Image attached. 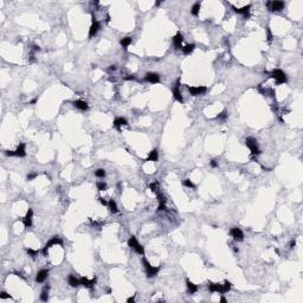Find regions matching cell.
<instances>
[{
	"label": "cell",
	"mask_w": 303,
	"mask_h": 303,
	"mask_svg": "<svg viewBox=\"0 0 303 303\" xmlns=\"http://www.w3.org/2000/svg\"><path fill=\"white\" fill-rule=\"evenodd\" d=\"M142 263H143V265H144V268H146V273H147V277H154V276H156L159 273V271H160V268L159 267H152L150 264H149V262L146 259V258H143L142 259Z\"/></svg>",
	"instance_id": "6da1fadb"
},
{
	"label": "cell",
	"mask_w": 303,
	"mask_h": 303,
	"mask_svg": "<svg viewBox=\"0 0 303 303\" xmlns=\"http://www.w3.org/2000/svg\"><path fill=\"white\" fill-rule=\"evenodd\" d=\"M271 77H272V78H275L277 84H283V83H285V82H287V75H285L284 72H283L282 70H279V69L273 70V71L271 72Z\"/></svg>",
	"instance_id": "7a4b0ae2"
},
{
	"label": "cell",
	"mask_w": 303,
	"mask_h": 303,
	"mask_svg": "<svg viewBox=\"0 0 303 303\" xmlns=\"http://www.w3.org/2000/svg\"><path fill=\"white\" fill-rule=\"evenodd\" d=\"M245 143H246L248 147L250 148L252 155H258V154H260V150H259L258 146H257V141L253 139V138H248L245 140Z\"/></svg>",
	"instance_id": "3957f363"
},
{
	"label": "cell",
	"mask_w": 303,
	"mask_h": 303,
	"mask_svg": "<svg viewBox=\"0 0 303 303\" xmlns=\"http://www.w3.org/2000/svg\"><path fill=\"white\" fill-rule=\"evenodd\" d=\"M267 6L269 8V11H272V12H279L283 9V7H284V3L283 1H277V0H275V1H268L267 3Z\"/></svg>",
	"instance_id": "277c9868"
},
{
	"label": "cell",
	"mask_w": 303,
	"mask_h": 303,
	"mask_svg": "<svg viewBox=\"0 0 303 303\" xmlns=\"http://www.w3.org/2000/svg\"><path fill=\"white\" fill-rule=\"evenodd\" d=\"M57 244H59V245H62L63 244V240L61 238H58V237H53L52 239H50L46 244H45V246L43 249V253H44V256H47V250L50 249L52 245H57Z\"/></svg>",
	"instance_id": "5b68a950"
},
{
	"label": "cell",
	"mask_w": 303,
	"mask_h": 303,
	"mask_svg": "<svg viewBox=\"0 0 303 303\" xmlns=\"http://www.w3.org/2000/svg\"><path fill=\"white\" fill-rule=\"evenodd\" d=\"M188 91L192 96H199V95H204L205 92L207 91V88L200 85V86H188Z\"/></svg>",
	"instance_id": "8992f818"
},
{
	"label": "cell",
	"mask_w": 303,
	"mask_h": 303,
	"mask_svg": "<svg viewBox=\"0 0 303 303\" xmlns=\"http://www.w3.org/2000/svg\"><path fill=\"white\" fill-rule=\"evenodd\" d=\"M230 234L231 237L234 239V240H238V242H242L244 239V233L243 231L239 229V227H232L230 230Z\"/></svg>",
	"instance_id": "52a82bcc"
},
{
	"label": "cell",
	"mask_w": 303,
	"mask_h": 303,
	"mask_svg": "<svg viewBox=\"0 0 303 303\" xmlns=\"http://www.w3.org/2000/svg\"><path fill=\"white\" fill-rule=\"evenodd\" d=\"M179 86H180V80L177 81V84H175L174 89H173V96H174V99L177 100L178 102L184 103V99H182V95H181V92H180Z\"/></svg>",
	"instance_id": "ba28073f"
},
{
	"label": "cell",
	"mask_w": 303,
	"mask_h": 303,
	"mask_svg": "<svg viewBox=\"0 0 303 303\" xmlns=\"http://www.w3.org/2000/svg\"><path fill=\"white\" fill-rule=\"evenodd\" d=\"M144 81L148 83H159L160 82V76L156 72H148L144 77Z\"/></svg>",
	"instance_id": "9c48e42d"
},
{
	"label": "cell",
	"mask_w": 303,
	"mask_h": 303,
	"mask_svg": "<svg viewBox=\"0 0 303 303\" xmlns=\"http://www.w3.org/2000/svg\"><path fill=\"white\" fill-rule=\"evenodd\" d=\"M32 216H33V211L31 209H28L26 216L24 217V220H23L25 227H31V225H32Z\"/></svg>",
	"instance_id": "30bf717a"
},
{
	"label": "cell",
	"mask_w": 303,
	"mask_h": 303,
	"mask_svg": "<svg viewBox=\"0 0 303 303\" xmlns=\"http://www.w3.org/2000/svg\"><path fill=\"white\" fill-rule=\"evenodd\" d=\"M80 281H81V284H82L83 287L88 288V289H91V288H92V287L96 284V277H95V278H92L91 281H89V279H88L86 277H82Z\"/></svg>",
	"instance_id": "8fae6325"
},
{
	"label": "cell",
	"mask_w": 303,
	"mask_h": 303,
	"mask_svg": "<svg viewBox=\"0 0 303 303\" xmlns=\"http://www.w3.org/2000/svg\"><path fill=\"white\" fill-rule=\"evenodd\" d=\"M100 27H101V25H100L99 22H97V20H96V22H92V24H91V26H90V30H89V38L94 37L97 32H99Z\"/></svg>",
	"instance_id": "7c38bea8"
},
{
	"label": "cell",
	"mask_w": 303,
	"mask_h": 303,
	"mask_svg": "<svg viewBox=\"0 0 303 303\" xmlns=\"http://www.w3.org/2000/svg\"><path fill=\"white\" fill-rule=\"evenodd\" d=\"M232 8H233V11L236 12V13H238V14H244L245 17H249V9L251 8V5H246V6H244V7H242V8H237V7H234V6H232Z\"/></svg>",
	"instance_id": "4fadbf2b"
},
{
	"label": "cell",
	"mask_w": 303,
	"mask_h": 303,
	"mask_svg": "<svg viewBox=\"0 0 303 303\" xmlns=\"http://www.w3.org/2000/svg\"><path fill=\"white\" fill-rule=\"evenodd\" d=\"M47 275H49V270H40L39 271L38 273H37V276H36V281L38 282V283H43L45 279H46V277H47Z\"/></svg>",
	"instance_id": "5bb4252c"
},
{
	"label": "cell",
	"mask_w": 303,
	"mask_h": 303,
	"mask_svg": "<svg viewBox=\"0 0 303 303\" xmlns=\"http://www.w3.org/2000/svg\"><path fill=\"white\" fill-rule=\"evenodd\" d=\"M182 40H184L182 34H181L180 32H178L177 34L174 36V38H173V44H174L175 49H180V47H181V43H182Z\"/></svg>",
	"instance_id": "9a60e30c"
},
{
	"label": "cell",
	"mask_w": 303,
	"mask_h": 303,
	"mask_svg": "<svg viewBox=\"0 0 303 303\" xmlns=\"http://www.w3.org/2000/svg\"><path fill=\"white\" fill-rule=\"evenodd\" d=\"M127 124H128V121H127L126 119H123V117H117V119L114 120V127L117 128L119 130H120L121 126H127Z\"/></svg>",
	"instance_id": "2e32d148"
},
{
	"label": "cell",
	"mask_w": 303,
	"mask_h": 303,
	"mask_svg": "<svg viewBox=\"0 0 303 303\" xmlns=\"http://www.w3.org/2000/svg\"><path fill=\"white\" fill-rule=\"evenodd\" d=\"M16 153V156H18V158H24V156L26 155V152H25V143H20L18 146V148L17 150H14Z\"/></svg>",
	"instance_id": "e0dca14e"
},
{
	"label": "cell",
	"mask_w": 303,
	"mask_h": 303,
	"mask_svg": "<svg viewBox=\"0 0 303 303\" xmlns=\"http://www.w3.org/2000/svg\"><path fill=\"white\" fill-rule=\"evenodd\" d=\"M74 107H76V108H77V109H80V110H88V108H89L88 103L84 102V101H81V100L75 101V102H74Z\"/></svg>",
	"instance_id": "ac0fdd59"
},
{
	"label": "cell",
	"mask_w": 303,
	"mask_h": 303,
	"mask_svg": "<svg viewBox=\"0 0 303 303\" xmlns=\"http://www.w3.org/2000/svg\"><path fill=\"white\" fill-rule=\"evenodd\" d=\"M67 283H69L70 284V287H72V288H76V287H78L81 284V281L78 279V278H76V276H74V275H70L69 277H67Z\"/></svg>",
	"instance_id": "d6986e66"
},
{
	"label": "cell",
	"mask_w": 303,
	"mask_h": 303,
	"mask_svg": "<svg viewBox=\"0 0 303 303\" xmlns=\"http://www.w3.org/2000/svg\"><path fill=\"white\" fill-rule=\"evenodd\" d=\"M209 290L211 292H220L223 291V287L221 284H218V283H210L209 284Z\"/></svg>",
	"instance_id": "ffe728a7"
},
{
	"label": "cell",
	"mask_w": 303,
	"mask_h": 303,
	"mask_svg": "<svg viewBox=\"0 0 303 303\" xmlns=\"http://www.w3.org/2000/svg\"><path fill=\"white\" fill-rule=\"evenodd\" d=\"M158 159H159V153H158V150L156 149H153L152 152H149V155H148V158L146 159L144 161H158Z\"/></svg>",
	"instance_id": "44dd1931"
},
{
	"label": "cell",
	"mask_w": 303,
	"mask_h": 303,
	"mask_svg": "<svg viewBox=\"0 0 303 303\" xmlns=\"http://www.w3.org/2000/svg\"><path fill=\"white\" fill-rule=\"evenodd\" d=\"M120 44H121V46L124 49V50H127V49H128V46L132 44V38L130 37H124V38H122L121 42H120Z\"/></svg>",
	"instance_id": "7402d4cb"
},
{
	"label": "cell",
	"mask_w": 303,
	"mask_h": 303,
	"mask_svg": "<svg viewBox=\"0 0 303 303\" xmlns=\"http://www.w3.org/2000/svg\"><path fill=\"white\" fill-rule=\"evenodd\" d=\"M186 284H187V288H188V291H190V294H195V292L198 291V285H195L194 283H192L190 279H187L186 282Z\"/></svg>",
	"instance_id": "603a6c76"
},
{
	"label": "cell",
	"mask_w": 303,
	"mask_h": 303,
	"mask_svg": "<svg viewBox=\"0 0 303 303\" xmlns=\"http://www.w3.org/2000/svg\"><path fill=\"white\" fill-rule=\"evenodd\" d=\"M194 44H188V45H186V46H184V47H181L182 49V52H184V55H190V53H192L193 52V50H194Z\"/></svg>",
	"instance_id": "cb8c5ba5"
},
{
	"label": "cell",
	"mask_w": 303,
	"mask_h": 303,
	"mask_svg": "<svg viewBox=\"0 0 303 303\" xmlns=\"http://www.w3.org/2000/svg\"><path fill=\"white\" fill-rule=\"evenodd\" d=\"M138 245H139V242H138V239H136V237L135 236H132L129 238V240H128V246L132 248V249H135Z\"/></svg>",
	"instance_id": "d4e9b609"
},
{
	"label": "cell",
	"mask_w": 303,
	"mask_h": 303,
	"mask_svg": "<svg viewBox=\"0 0 303 303\" xmlns=\"http://www.w3.org/2000/svg\"><path fill=\"white\" fill-rule=\"evenodd\" d=\"M49 289H50V287L46 285V287L44 288V290L42 291V294H40V300L44 301V302H46V301L49 300Z\"/></svg>",
	"instance_id": "484cf974"
},
{
	"label": "cell",
	"mask_w": 303,
	"mask_h": 303,
	"mask_svg": "<svg viewBox=\"0 0 303 303\" xmlns=\"http://www.w3.org/2000/svg\"><path fill=\"white\" fill-rule=\"evenodd\" d=\"M108 207L110 209V211H111L113 213H117V212H119V210H117V205H116V202H115L113 199L108 201Z\"/></svg>",
	"instance_id": "4316f807"
},
{
	"label": "cell",
	"mask_w": 303,
	"mask_h": 303,
	"mask_svg": "<svg viewBox=\"0 0 303 303\" xmlns=\"http://www.w3.org/2000/svg\"><path fill=\"white\" fill-rule=\"evenodd\" d=\"M199 9H200V3H195V4L192 6L191 13H192L193 16H198V14H199Z\"/></svg>",
	"instance_id": "83f0119b"
},
{
	"label": "cell",
	"mask_w": 303,
	"mask_h": 303,
	"mask_svg": "<svg viewBox=\"0 0 303 303\" xmlns=\"http://www.w3.org/2000/svg\"><path fill=\"white\" fill-rule=\"evenodd\" d=\"M221 287H223L221 294H225V292L230 291V289H231V283L229 281H225V282H224V284H221Z\"/></svg>",
	"instance_id": "f1b7e54d"
},
{
	"label": "cell",
	"mask_w": 303,
	"mask_h": 303,
	"mask_svg": "<svg viewBox=\"0 0 303 303\" xmlns=\"http://www.w3.org/2000/svg\"><path fill=\"white\" fill-rule=\"evenodd\" d=\"M95 175H96L97 178H104L105 177V171L102 169V168H100V169L95 171Z\"/></svg>",
	"instance_id": "f546056e"
},
{
	"label": "cell",
	"mask_w": 303,
	"mask_h": 303,
	"mask_svg": "<svg viewBox=\"0 0 303 303\" xmlns=\"http://www.w3.org/2000/svg\"><path fill=\"white\" fill-rule=\"evenodd\" d=\"M184 186H186V187H191V188H195V185L190 180V179H186V180H184Z\"/></svg>",
	"instance_id": "4dcf8cb0"
},
{
	"label": "cell",
	"mask_w": 303,
	"mask_h": 303,
	"mask_svg": "<svg viewBox=\"0 0 303 303\" xmlns=\"http://www.w3.org/2000/svg\"><path fill=\"white\" fill-rule=\"evenodd\" d=\"M158 200H159L160 205H165L166 204V198H165V195L161 194V193H158Z\"/></svg>",
	"instance_id": "1f68e13d"
},
{
	"label": "cell",
	"mask_w": 303,
	"mask_h": 303,
	"mask_svg": "<svg viewBox=\"0 0 303 303\" xmlns=\"http://www.w3.org/2000/svg\"><path fill=\"white\" fill-rule=\"evenodd\" d=\"M226 117H227V111H226V110H224L221 114H219V115L216 117V119H217V120H225Z\"/></svg>",
	"instance_id": "d6a6232c"
},
{
	"label": "cell",
	"mask_w": 303,
	"mask_h": 303,
	"mask_svg": "<svg viewBox=\"0 0 303 303\" xmlns=\"http://www.w3.org/2000/svg\"><path fill=\"white\" fill-rule=\"evenodd\" d=\"M97 188H99V191H105L107 184L105 182H97Z\"/></svg>",
	"instance_id": "836d02e7"
},
{
	"label": "cell",
	"mask_w": 303,
	"mask_h": 303,
	"mask_svg": "<svg viewBox=\"0 0 303 303\" xmlns=\"http://www.w3.org/2000/svg\"><path fill=\"white\" fill-rule=\"evenodd\" d=\"M26 251H27V253H28V255H30L32 258H34V257L38 255V251L32 250V249H26Z\"/></svg>",
	"instance_id": "e575fe53"
},
{
	"label": "cell",
	"mask_w": 303,
	"mask_h": 303,
	"mask_svg": "<svg viewBox=\"0 0 303 303\" xmlns=\"http://www.w3.org/2000/svg\"><path fill=\"white\" fill-rule=\"evenodd\" d=\"M37 177H38V174H37V173H31V174H28V175H27V180H28V181H31V180L36 179Z\"/></svg>",
	"instance_id": "d590c367"
},
{
	"label": "cell",
	"mask_w": 303,
	"mask_h": 303,
	"mask_svg": "<svg viewBox=\"0 0 303 303\" xmlns=\"http://www.w3.org/2000/svg\"><path fill=\"white\" fill-rule=\"evenodd\" d=\"M0 298H3V300H4V298H11V296H9V295L7 294V292L3 291L1 294H0Z\"/></svg>",
	"instance_id": "8d00e7d4"
},
{
	"label": "cell",
	"mask_w": 303,
	"mask_h": 303,
	"mask_svg": "<svg viewBox=\"0 0 303 303\" xmlns=\"http://www.w3.org/2000/svg\"><path fill=\"white\" fill-rule=\"evenodd\" d=\"M267 33H268V42H271L272 40V33H271V31H270L269 27L267 28Z\"/></svg>",
	"instance_id": "74e56055"
},
{
	"label": "cell",
	"mask_w": 303,
	"mask_h": 303,
	"mask_svg": "<svg viewBox=\"0 0 303 303\" xmlns=\"http://www.w3.org/2000/svg\"><path fill=\"white\" fill-rule=\"evenodd\" d=\"M124 80L126 81H132V80L134 81V80H136V76L135 75H129L128 77H124Z\"/></svg>",
	"instance_id": "f35d334b"
},
{
	"label": "cell",
	"mask_w": 303,
	"mask_h": 303,
	"mask_svg": "<svg viewBox=\"0 0 303 303\" xmlns=\"http://www.w3.org/2000/svg\"><path fill=\"white\" fill-rule=\"evenodd\" d=\"M149 188H150L152 192H156V184H155V182H154V184H150V185H149Z\"/></svg>",
	"instance_id": "ab89813d"
},
{
	"label": "cell",
	"mask_w": 303,
	"mask_h": 303,
	"mask_svg": "<svg viewBox=\"0 0 303 303\" xmlns=\"http://www.w3.org/2000/svg\"><path fill=\"white\" fill-rule=\"evenodd\" d=\"M217 166H218V163H217V161H216V160H212V161H211V167L216 168Z\"/></svg>",
	"instance_id": "60d3db41"
},
{
	"label": "cell",
	"mask_w": 303,
	"mask_h": 303,
	"mask_svg": "<svg viewBox=\"0 0 303 303\" xmlns=\"http://www.w3.org/2000/svg\"><path fill=\"white\" fill-rule=\"evenodd\" d=\"M100 201H101V204H102V205H104V206H108V202H107V201H105L103 198H100Z\"/></svg>",
	"instance_id": "b9f144b4"
},
{
	"label": "cell",
	"mask_w": 303,
	"mask_h": 303,
	"mask_svg": "<svg viewBox=\"0 0 303 303\" xmlns=\"http://www.w3.org/2000/svg\"><path fill=\"white\" fill-rule=\"evenodd\" d=\"M127 302H128V303H134V302H135V296H133V297H129L128 300H127Z\"/></svg>",
	"instance_id": "7bdbcfd3"
},
{
	"label": "cell",
	"mask_w": 303,
	"mask_h": 303,
	"mask_svg": "<svg viewBox=\"0 0 303 303\" xmlns=\"http://www.w3.org/2000/svg\"><path fill=\"white\" fill-rule=\"evenodd\" d=\"M220 302H221V303H226L227 301H226V298H225V297H221V298H220Z\"/></svg>",
	"instance_id": "ee69618b"
},
{
	"label": "cell",
	"mask_w": 303,
	"mask_h": 303,
	"mask_svg": "<svg viewBox=\"0 0 303 303\" xmlns=\"http://www.w3.org/2000/svg\"><path fill=\"white\" fill-rule=\"evenodd\" d=\"M294 246H295V240H292V242L290 243V248L292 249V248H294Z\"/></svg>",
	"instance_id": "f6af8a7d"
},
{
	"label": "cell",
	"mask_w": 303,
	"mask_h": 303,
	"mask_svg": "<svg viewBox=\"0 0 303 303\" xmlns=\"http://www.w3.org/2000/svg\"><path fill=\"white\" fill-rule=\"evenodd\" d=\"M110 70H116V65H111L110 66Z\"/></svg>",
	"instance_id": "bcb514c9"
},
{
	"label": "cell",
	"mask_w": 303,
	"mask_h": 303,
	"mask_svg": "<svg viewBox=\"0 0 303 303\" xmlns=\"http://www.w3.org/2000/svg\"><path fill=\"white\" fill-rule=\"evenodd\" d=\"M160 4H161V1H156V3H155L156 6H160Z\"/></svg>",
	"instance_id": "7dc6e473"
}]
</instances>
